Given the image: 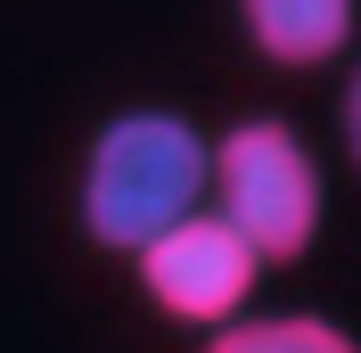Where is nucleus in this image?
<instances>
[{
    "label": "nucleus",
    "instance_id": "f257e3e1",
    "mask_svg": "<svg viewBox=\"0 0 361 353\" xmlns=\"http://www.w3.org/2000/svg\"><path fill=\"white\" fill-rule=\"evenodd\" d=\"M205 189H214V140L173 107H132V115H107L90 132L74 214H82L90 246L140 255L157 230L197 214Z\"/></svg>",
    "mask_w": 361,
    "mask_h": 353
},
{
    "label": "nucleus",
    "instance_id": "f03ea898",
    "mask_svg": "<svg viewBox=\"0 0 361 353\" xmlns=\"http://www.w3.org/2000/svg\"><path fill=\"white\" fill-rule=\"evenodd\" d=\"M214 214L255 239L263 263H304L320 239V164L279 115H247L214 140Z\"/></svg>",
    "mask_w": 361,
    "mask_h": 353
},
{
    "label": "nucleus",
    "instance_id": "7ed1b4c3",
    "mask_svg": "<svg viewBox=\"0 0 361 353\" xmlns=\"http://www.w3.org/2000/svg\"><path fill=\"white\" fill-rule=\"evenodd\" d=\"M255 280H263L255 239L230 214H205V205L140 246V287H148V304H157L164 321H189V329L238 321L247 296H255Z\"/></svg>",
    "mask_w": 361,
    "mask_h": 353
},
{
    "label": "nucleus",
    "instance_id": "20e7f679",
    "mask_svg": "<svg viewBox=\"0 0 361 353\" xmlns=\"http://www.w3.org/2000/svg\"><path fill=\"white\" fill-rule=\"evenodd\" d=\"M361 0H238V25H247V49L271 58L288 74L329 66L345 42H353Z\"/></svg>",
    "mask_w": 361,
    "mask_h": 353
},
{
    "label": "nucleus",
    "instance_id": "39448f33",
    "mask_svg": "<svg viewBox=\"0 0 361 353\" xmlns=\"http://www.w3.org/2000/svg\"><path fill=\"white\" fill-rule=\"evenodd\" d=\"M197 353H361V337L329 312H263V321H222Z\"/></svg>",
    "mask_w": 361,
    "mask_h": 353
},
{
    "label": "nucleus",
    "instance_id": "423d86ee",
    "mask_svg": "<svg viewBox=\"0 0 361 353\" xmlns=\"http://www.w3.org/2000/svg\"><path fill=\"white\" fill-rule=\"evenodd\" d=\"M337 132H345V156L361 164V66H353V83H345V107H337Z\"/></svg>",
    "mask_w": 361,
    "mask_h": 353
}]
</instances>
